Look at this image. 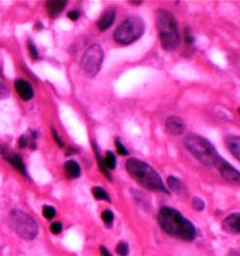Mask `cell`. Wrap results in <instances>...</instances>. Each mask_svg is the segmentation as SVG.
I'll return each instance as SVG.
<instances>
[{
  "instance_id": "cell-1",
  "label": "cell",
  "mask_w": 240,
  "mask_h": 256,
  "mask_svg": "<svg viewBox=\"0 0 240 256\" xmlns=\"http://www.w3.org/2000/svg\"><path fill=\"white\" fill-rule=\"evenodd\" d=\"M158 221L160 227L172 237L188 242L196 238L197 232L194 225L175 208L163 207L159 211Z\"/></svg>"
},
{
  "instance_id": "cell-2",
  "label": "cell",
  "mask_w": 240,
  "mask_h": 256,
  "mask_svg": "<svg viewBox=\"0 0 240 256\" xmlns=\"http://www.w3.org/2000/svg\"><path fill=\"white\" fill-rule=\"evenodd\" d=\"M125 167L131 178L142 187L168 194L160 174L145 161L138 159H128Z\"/></svg>"
},
{
  "instance_id": "cell-3",
  "label": "cell",
  "mask_w": 240,
  "mask_h": 256,
  "mask_svg": "<svg viewBox=\"0 0 240 256\" xmlns=\"http://www.w3.org/2000/svg\"><path fill=\"white\" fill-rule=\"evenodd\" d=\"M156 25L162 47L169 52L177 49L181 37L175 16L166 10L159 9L156 12Z\"/></svg>"
},
{
  "instance_id": "cell-4",
  "label": "cell",
  "mask_w": 240,
  "mask_h": 256,
  "mask_svg": "<svg viewBox=\"0 0 240 256\" xmlns=\"http://www.w3.org/2000/svg\"><path fill=\"white\" fill-rule=\"evenodd\" d=\"M186 146L195 159L205 166L216 167L222 159L215 147L208 139L198 134H190L186 138Z\"/></svg>"
},
{
  "instance_id": "cell-5",
  "label": "cell",
  "mask_w": 240,
  "mask_h": 256,
  "mask_svg": "<svg viewBox=\"0 0 240 256\" xmlns=\"http://www.w3.org/2000/svg\"><path fill=\"white\" fill-rule=\"evenodd\" d=\"M145 31V23L143 19L137 15L128 17L119 25L114 33V40L121 44L128 45L137 41Z\"/></svg>"
},
{
  "instance_id": "cell-6",
  "label": "cell",
  "mask_w": 240,
  "mask_h": 256,
  "mask_svg": "<svg viewBox=\"0 0 240 256\" xmlns=\"http://www.w3.org/2000/svg\"><path fill=\"white\" fill-rule=\"evenodd\" d=\"M9 224L13 232L26 241H31L38 235V224L24 211H12L9 217Z\"/></svg>"
},
{
  "instance_id": "cell-7",
  "label": "cell",
  "mask_w": 240,
  "mask_h": 256,
  "mask_svg": "<svg viewBox=\"0 0 240 256\" xmlns=\"http://www.w3.org/2000/svg\"><path fill=\"white\" fill-rule=\"evenodd\" d=\"M104 51L99 44H93L87 49L81 59V68L87 76L95 77L101 69Z\"/></svg>"
},
{
  "instance_id": "cell-8",
  "label": "cell",
  "mask_w": 240,
  "mask_h": 256,
  "mask_svg": "<svg viewBox=\"0 0 240 256\" xmlns=\"http://www.w3.org/2000/svg\"><path fill=\"white\" fill-rule=\"evenodd\" d=\"M216 167L219 169V172L222 175L223 179L227 181L228 183L232 184H240V172L234 166H232L230 163H228L225 159H221Z\"/></svg>"
},
{
  "instance_id": "cell-9",
  "label": "cell",
  "mask_w": 240,
  "mask_h": 256,
  "mask_svg": "<svg viewBox=\"0 0 240 256\" xmlns=\"http://www.w3.org/2000/svg\"><path fill=\"white\" fill-rule=\"evenodd\" d=\"M0 154L11 165H13L15 169H17L21 174H23L27 177V172H26L25 165L23 163V160L16 153L11 151L7 147L3 146L0 148Z\"/></svg>"
},
{
  "instance_id": "cell-10",
  "label": "cell",
  "mask_w": 240,
  "mask_h": 256,
  "mask_svg": "<svg viewBox=\"0 0 240 256\" xmlns=\"http://www.w3.org/2000/svg\"><path fill=\"white\" fill-rule=\"evenodd\" d=\"M222 229L224 232L231 234H240V213H233L225 218L222 223Z\"/></svg>"
},
{
  "instance_id": "cell-11",
  "label": "cell",
  "mask_w": 240,
  "mask_h": 256,
  "mask_svg": "<svg viewBox=\"0 0 240 256\" xmlns=\"http://www.w3.org/2000/svg\"><path fill=\"white\" fill-rule=\"evenodd\" d=\"M167 132L172 135H180L185 132L186 126L184 121L177 116H170L165 122Z\"/></svg>"
},
{
  "instance_id": "cell-12",
  "label": "cell",
  "mask_w": 240,
  "mask_h": 256,
  "mask_svg": "<svg viewBox=\"0 0 240 256\" xmlns=\"http://www.w3.org/2000/svg\"><path fill=\"white\" fill-rule=\"evenodd\" d=\"M14 87L18 96L24 101H29L34 96V90L32 86L24 80H16L14 82Z\"/></svg>"
},
{
  "instance_id": "cell-13",
  "label": "cell",
  "mask_w": 240,
  "mask_h": 256,
  "mask_svg": "<svg viewBox=\"0 0 240 256\" xmlns=\"http://www.w3.org/2000/svg\"><path fill=\"white\" fill-rule=\"evenodd\" d=\"M114 19H115V9L109 8L104 12L99 20L97 21V26L101 31H105L113 25Z\"/></svg>"
},
{
  "instance_id": "cell-14",
  "label": "cell",
  "mask_w": 240,
  "mask_h": 256,
  "mask_svg": "<svg viewBox=\"0 0 240 256\" xmlns=\"http://www.w3.org/2000/svg\"><path fill=\"white\" fill-rule=\"evenodd\" d=\"M67 4L65 0H49L46 3V9L50 17H56L63 12Z\"/></svg>"
},
{
  "instance_id": "cell-15",
  "label": "cell",
  "mask_w": 240,
  "mask_h": 256,
  "mask_svg": "<svg viewBox=\"0 0 240 256\" xmlns=\"http://www.w3.org/2000/svg\"><path fill=\"white\" fill-rule=\"evenodd\" d=\"M226 145L231 154L238 159H240V139L237 135H230L226 138Z\"/></svg>"
},
{
  "instance_id": "cell-16",
  "label": "cell",
  "mask_w": 240,
  "mask_h": 256,
  "mask_svg": "<svg viewBox=\"0 0 240 256\" xmlns=\"http://www.w3.org/2000/svg\"><path fill=\"white\" fill-rule=\"evenodd\" d=\"M64 170L70 179H78L81 176V167L75 160L66 161L64 163Z\"/></svg>"
},
{
  "instance_id": "cell-17",
  "label": "cell",
  "mask_w": 240,
  "mask_h": 256,
  "mask_svg": "<svg viewBox=\"0 0 240 256\" xmlns=\"http://www.w3.org/2000/svg\"><path fill=\"white\" fill-rule=\"evenodd\" d=\"M92 145H93V150H94V152H95V156H96V159H97V164H98V166H99V169H100L102 173L104 174V176H105L108 180L112 181V180H113V179H112V175H111L110 171L108 170V168L106 167V165H105V163H104V159L102 158L101 154H100V152H99V148H98L97 144H96L95 142H92Z\"/></svg>"
},
{
  "instance_id": "cell-18",
  "label": "cell",
  "mask_w": 240,
  "mask_h": 256,
  "mask_svg": "<svg viewBox=\"0 0 240 256\" xmlns=\"http://www.w3.org/2000/svg\"><path fill=\"white\" fill-rule=\"evenodd\" d=\"M167 183H168V187L175 193H181L182 190L184 189V183H182L177 177L174 176H169L167 179Z\"/></svg>"
},
{
  "instance_id": "cell-19",
  "label": "cell",
  "mask_w": 240,
  "mask_h": 256,
  "mask_svg": "<svg viewBox=\"0 0 240 256\" xmlns=\"http://www.w3.org/2000/svg\"><path fill=\"white\" fill-rule=\"evenodd\" d=\"M91 192H92V195H93V197H94L96 200H98V201H105V202L111 203V198H110V196H109V194H108L102 187L95 186V187L92 188Z\"/></svg>"
},
{
  "instance_id": "cell-20",
  "label": "cell",
  "mask_w": 240,
  "mask_h": 256,
  "mask_svg": "<svg viewBox=\"0 0 240 256\" xmlns=\"http://www.w3.org/2000/svg\"><path fill=\"white\" fill-rule=\"evenodd\" d=\"M104 159V163L108 170H114L116 167V159L114 156V153L111 151H108L106 154V157Z\"/></svg>"
},
{
  "instance_id": "cell-21",
  "label": "cell",
  "mask_w": 240,
  "mask_h": 256,
  "mask_svg": "<svg viewBox=\"0 0 240 256\" xmlns=\"http://www.w3.org/2000/svg\"><path fill=\"white\" fill-rule=\"evenodd\" d=\"M101 219L108 228H111L114 220V215L113 211L109 210V209L104 210L101 213Z\"/></svg>"
},
{
  "instance_id": "cell-22",
  "label": "cell",
  "mask_w": 240,
  "mask_h": 256,
  "mask_svg": "<svg viewBox=\"0 0 240 256\" xmlns=\"http://www.w3.org/2000/svg\"><path fill=\"white\" fill-rule=\"evenodd\" d=\"M115 252L118 256H128L129 255V245L127 244L126 242H120L116 246Z\"/></svg>"
},
{
  "instance_id": "cell-23",
  "label": "cell",
  "mask_w": 240,
  "mask_h": 256,
  "mask_svg": "<svg viewBox=\"0 0 240 256\" xmlns=\"http://www.w3.org/2000/svg\"><path fill=\"white\" fill-rule=\"evenodd\" d=\"M42 215L47 220H52L56 216V209L51 206H44L42 208Z\"/></svg>"
},
{
  "instance_id": "cell-24",
  "label": "cell",
  "mask_w": 240,
  "mask_h": 256,
  "mask_svg": "<svg viewBox=\"0 0 240 256\" xmlns=\"http://www.w3.org/2000/svg\"><path fill=\"white\" fill-rule=\"evenodd\" d=\"M205 203L201 198L194 197L192 199V208L196 211H203L205 209Z\"/></svg>"
},
{
  "instance_id": "cell-25",
  "label": "cell",
  "mask_w": 240,
  "mask_h": 256,
  "mask_svg": "<svg viewBox=\"0 0 240 256\" xmlns=\"http://www.w3.org/2000/svg\"><path fill=\"white\" fill-rule=\"evenodd\" d=\"M27 47H28V50H29V53H30V56H31V58L33 59V60H37L38 58V51L37 47H36V45L34 44V42L32 41V40H28L27 41Z\"/></svg>"
},
{
  "instance_id": "cell-26",
  "label": "cell",
  "mask_w": 240,
  "mask_h": 256,
  "mask_svg": "<svg viewBox=\"0 0 240 256\" xmlns=\"http://www.w3.org/2000/svg\"><path fill=\"white\" fill-rule=\"evenodd\" d=\"M115 148H116V151L119 155H121V156H128L129 155V151L127 150L125 146L123 145V143L118 138L115 139Z\"/></svg>"
},
{
  "instance_id": "cell-27",
  "label": "cell",
  "mask_w": 240,
  "mask_h": 256,
  "mask_svg": "<svg viewBox=\"0 0 240 256\" xmlns=\"http://www.w3.org/2000/svg\"><path fill=\"white\" fill-rule=\"evenodd\" d=\"M50 231L53 234L58 235L63 232V224L60 222H55L50 226Z\"/></svg>"
},
{
  "instance_id": "cell-28",
  "label": "cell",
  "mask_w": 240,
  "mask_h": 256,
  "mask_svg": "<svg viewBox=\"0 0 240 256\" xmlns=\"http://www.w3.org/2000/svg\"><path fill=\"white\" fill-rule=\"evenodd\" d=\"M9 94H10L9 88H8L6 85H4V84L0 83V101L3 100V99H5V98L8 97Z\"/></svg>"
},
{
  "instance_id": "cell-29",
  "label": "cell",
  "mask_w": 240,
  "mask_h": 256,
  "mask_svg": "<svg viewBox=\"0 0 240 256\" xmlns=\"http://www.w3.org/2000/svg\"><path fill=\"white\" fill-rule=\"evenodd\" d=\"M52 135H53V137H54L55 141L57 142V144L59 145V147H63V141H62L61 137L59 136V134H58V133H57V130H56V129H52Z\"/></svg>"
},
{
  "instance_id": "cell-30",
  "label": "cell",
  "mask_w": 240,
  "mask_h": 256,
  "mask_svg": "<svg viewBox=\"0 0 240 256\" xmlns=\"http://www.w3.org/2000/svg\"><path fill=\"white\" fill-rule=\"evenodd\" d=\"M185 37H186V41H187V43H188V44L192 45V44L194 43V37H193V36L191 35V33H190V31H189V30H187V31H186V33H185Z\"/></svg>"
},
{
  "instance_id": "cell-31",
  "label": "cell",
  "mask_w": 240,
  "mask_h": 256,
  "mask_svg": "<svg viewBox=\"0 0 240 256\" xmlns=\"http://www.w3.org/2000/svg\"><path fill=\"white\" fill-rule=\"evenodd\" d=\"M67 16H68V18H70L71 20L76 21V20H78V18L80 17V13H79L78 11H70V12H68V13H67Z\"/></svg>"
},
{
  "instance_id": "cell-32",
  "label": "cell",
  "mask_w": 240,
  "mask_h": 256,
  "mask_svg": "<svg viewBox=\"0 0 240 256\" xmlns=\"http://www.w3.org/2000/svg\"><path fill=\"white\" fill-rule=\"evenodd\" d=\"M18 144H19L20 148H25L26 146H28V140H27L25 135L20 136L19 141H18Z\"/></svg>"
},
{
  "instance_id": "cell-33",
  "label": "cell",
  "mask_w": 240,
  "mask_h": 256,
  "mask_svg": "<svg viewBox=\"0 0 240 256\" xmlns=\"http://www.w3.org/2000/svg\"><path fill=\"white\" fill-rule=\"evenodd\" d=\"M100 252H101L102 256H112L111 253L109 252V250L104 246L100 247Z\"/></svg>"
},
{
  "instance_id": "cell-34",
  "label": "cell",
  "mask_w": 240,
  "mask_h": 256,
  "mask_svg": "<svg viewBox=\"0 0 240 256\" xmlns=\"http://www.w3.org/2000/svg\"><path fill=\"white\" fill-rule=\"evenodd\" d=\"M132 4H135V5H139V4H141V2H131Z\"/></svg>"
}]
</instances>
